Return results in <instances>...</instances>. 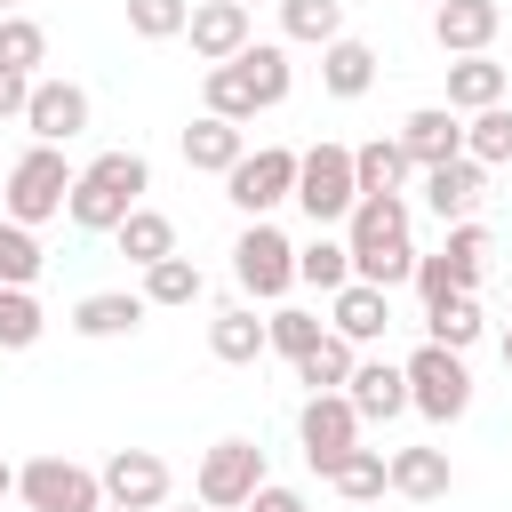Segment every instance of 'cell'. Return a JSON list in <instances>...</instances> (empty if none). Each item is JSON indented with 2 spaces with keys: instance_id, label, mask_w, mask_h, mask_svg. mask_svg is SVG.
<instances>
[{
  "instance_id": "1",
  "label": "cell",
  "mask_w": 512,
  "mask_h": 512,
  "mask_svg": "<svg viewBox=\"0 0 512 512\" xmlns=\"http://www.w3.org/2000/svg\"><path fill=\"white\" fill-rule=\"evenodd\" d=\"M344 240H352V280H376V288L416 280V240H408L400 192H360L352 216H344Z\"/></svg>"
},
{
  "instance_id": "2",
  "label": "cell",
  "mask_w": 512,
  "mask_h": 512,
  "mask_svg": "<svg viewBox=\"0 0 512 512\" xmlns=\"http://www.w3.org/2000/svg\"><path fill=\"white\" fill-rule=\"evenodd\" d=\"M144 192H152L144 152H96V160L72 176L64 216H72L80 232H120V216H128V208H144Z\"/></svg>"
},
{
  "instance_id": "3",
  "label": "cell",
  "mask_w": 512,
  "mask_h": 512,
  "mask_svg": "<svg viewBox=\"0 0 512 512\" xmlns=\"http://www.w3.org/2000/svg\"><path fill=\"white\" fill-rule=\"evenodd\" d=\"M72 160H64V144H32L16 168H8V184H0V216H16V224H48V216H64V200H72Z\"/></svg>"
},
{
  "instance_id": "4",
  "label": "cell",
  "mask_w": 512,
  "mask_h": 512,
  "mask_svg": "<svg viewBox=\"0 0 512 512\" xmlns=\"http://www.w3.org/2000/svg\"><path fill=\"white\" fill-rule=\"evenodd\" d=\"M488 256H496V240H488V224H480V216L448 224V240H440L432 256H416V296H424V304H440V296H456V288H472V296H480Z\"/></svg>"
},
{
  "instance_id": "5",
  "label": "cell",
  "mask_w": 512,
  "mask_h": 512,
  "mask_svg": "<svg viewBox=\"0 0 512 512\" xmlns=\"http://www.w3.org/2000/svg\"><path fill=\"white\" fill-rule=\"evenodd\" d=\"M400 368H408V408H416V416L456 424V416L472 408V368H464V352H448V344H432V336H424Z\"/></svg>"
},
{
  "instance_id": "6",
  "label": "cell",
  "mask_w": 512,
  "mask_h": 512,
  "mask_svg": "<svg viewBox=\"0 0 512 512\" xmlns=\"http://www.w3.org/2000/svg\"><path fill=\"white\" fill-rule=\"evenodd\" d=\"M296 160H304V152H288V144H256V152H240L232 176H224V200H232L248 224L272 216L280 200H296Z\"/></svg>"
},
{
  "instance_id": "7",
  "label": "cell",
  "mask_w": 512,
  "mask_h": 512,
  "mask_svg": "<svg viewBox=\"0 0 512 512\" xmlns=\"http://www.w3.org/2000/svg\"><path fill=\"white\" fill-rule=\"evenodd\" d=\"M352 200H360L352 152H344V144H312V152L296 160V208H304L312 224H344V216H352Z\"/></svg>"
},
{
  "instance_id": "8",
  "label": "cell",
  "mask_w": 512,
  "mask_h": 512,
  "mask_svg": "<svg viewBox=\"0 0 512 512\" xmlns=\"http://www.w3.org/2000/svg\"><path fill=\"white\" fill-rule=\"evenodd\" d=\"M232 280H240L248 296H264V304L288 296V288H296V240H288L272 216H256V224L232 240Z\"/></svg>"
},
{
  "instance_id": "9",
  "label": "cell",
  "mask_w": 512,
  "mask_h": 512,
  "mask_svg": "<svg viewBox=\"0 0 512 512\" xmlns=\"http://www.w3.org/2000/svg\"><path fill=\"white\" fill-rule=\"evenodd\" d=\"M296 440H304V464L328 480V472L360 448V408H352L344 392H304V408H296Z\"/></svg>"
},
{
  "instance_id": "10",
  "label": "cell",
  "mask_w": 512,
  "mask_h": 512,
  "mask_svg": "<svg viewBox=\"0 0 512 512\" xmlns=\"http://www.w3.org/2000/svg\"><path fill=\"white\" fill-rule=\"evenodd\" d=\"M256 488H264V448H256V440H216V448L200 456V472H192V496H200L208 512H248Z\"/></svg>"
},
{
  "instance_id": "11",
  "label": "cell",
  "mask_w": 512,
  "mask_h": 512,
  "mask_svg": "<svg viewBox=\"0 0 512 512\" xmlns=\"http://www.w3.org/2000/svg\"><path fill=\"white\" fill-rule=\"evenodd\" d=\"M16 496L32 512H104V472H88L72 456H32L16 472Z\"/></svg>"
},
{
  "instance_id": "12",
  "label": "cell",
  "mask_w": 512,
  "mask_h": 512,
  "mask_svg": "<svg viewBox=\"0 0 512 512\" xmlns=\"http://www.w3.org/2000/svg\"><path fill=\"white\" fill-rule=\"evenodd\" d=\"M168 488H176L168 456H152V448H112V464H104V504L160 512V504H168Z\"/></svg>"
},
{
  "instance_id": "13",
  "label": "cell",
  "mask_w": 512,
  "mask_h": 512,
  "mask_svg": "<svg viewBox=\"0 0 512 512\" xmlns=\"http://www.w3.org/2000/svg\"><path fill=\"white\" fill-rule=\"evenodd\" d=\"M88 88L80 80H32V104H24V128H32V144H72L80 128H88Z\"/></svg>"
},
{
  "instance_id": "14",
  "label": "cell",
  "mask_w": 512,
  "mask_h": 512,
  "mask_svg": "<svg viewBox=\"0 0 512 512\" xmlns=\"http://www.w3.org/2000/svg\"><path fill=\"white\" fill-rule=\"evenodd\" d=\"M256 8H240V0H200L192 8V24H184V40H192V56L200 64H232L248 40H256V24H248Z\"/></svg>"
},
{
  "instance_id": "15",
  "label": "cell",
  "mask_w": 512,
  "mask_h": 512,
  "mask_svg": "<svg viewBox=\"0 0 512 512\" xmlns=\"http://www.w3.org/2000/svg\"><path fill=\"white\" fill-rule=\"evenodd\" d=\"M480 200H488V168H480L472 152H456V160L424 168V208H432L440 224H464V216H472Z\"/></svg>"
},
{
  "instance_id": "16",
  "label": "cell",
  "mask_w": 512,
  "mask_h": 512,
  "mask_svg": "<svg viewBox=\"0 0 512 512\" xmlns=\"http://www.w3.org/2000/svg\"><path fill=\"white\" fill-rule=\"evenodd\" d=\"M400 144H408L416 176L440 168V160H456V152H464V112H448V104H416V112L400 120Z\"/></svg>"
},
{
  "instance_id": "17",
  "label": "cell",
  "mask_w": 512,
  "mask_h": 512,
  "mask_svg": "<svg viewBox=\"0 0 512 512\" xmlns=\"http://www.w3.org/2000/svg\"><path fill=\"white\" fill-rule=\"evenodd\" d=\"M144 288H96V296H80L72 304V328L88 336V344H112V336H136L144 328Z\"/></svg>"
},
{
  "instance_id": "18",
  "label": "cell",
  "mask_w": 512,
  "mask_h": 512,
  "mask_svg": "<svg viewBox=\"0 0 512 512\" xmlns=\"http://www.w3.org/2000/svg\"><path fill=\"white\" fill-rule=\"evenodd\" d=\"M328 328L352 336V344H376V336L392 328V288H376V280H344V288L328 296Z\"/></svg>"
},
{
  "instance_id": "19",
  "label": "cell",
  "mask_w": 512,
  "mask_h": 512,
  "mask_svg": "<svg viewBox=\"0 0 512 512\" xmlns=\"http://www.w3.org/2000/svg\"><path fill=\"white\" fill-rule=\"evenodd\" d=\"M496 32H504V8H496V0H440V8H432V40H440L448 56H480Z\"/></svg>"
},
{
  "instance_id": "20",
  "label": "cell",
  "mask_w": 512,
  "mask_h": 512,
  "mask_svg": "<svg viewBox=\"0 0 512 512\" xmlns=\"http://www.w3.org/2000/svg\"><path fill=\"white\" fill-rule=\"evenodd\" d=\"M344 400L360 408V424H392V416L408 408V368H392V360H360L352 384H344Z\"/></svg>"
},
{
  "instance_id": "21",
  "label": "cell",
  "mask_w": 512,
  "mask_h": 512,
  "mask_svg": "<svg viewBox=\"0 0 512 512\" xmlns=\"http://www.w3.org/2000/svg\"><path fill=\"white\" fill-rule=\"evenodd\" d=\"M208 352H216L224 368H248V360L272 352V328L256 320V304H224V312L208 320Z\"/></svg>"
},
{
  "instance_id": "22",
  "label": "cell",
  "mask_w": 512,
  "mask_h": 512,
  "mask_svg": "<svg viewBox=\"0 0 512 512\" xmlns=\"http://www.w3.org/2000/svg\"><path fill=\"white\" fill-rule=\"evenodd\" d=\"M448 488H456L448 448H392V496H408V504H440Z\"/></svg>"
},
{
  "instance_id": "23",
  "label": "cell",
  "mask_w": 512,
  "mask_h": 512,
  "mask_svg": "<svg viewBox=\"0 0 512 512\" xmlns=\"http://www.w3.org/2000/svg\"><path fill=\"white\" fill-rule=\"evenodd\" d=\"M320 88H328L336 104L368 96V88H376V48H368V40H352V32H344V40H328V48H320Z\"/></svg>"
},
{
  "instance_id": "24",
  "label": "cell",
  "mask_w": 512,
  "mask_h": 512,
  "mask_svg": "<svg viewBox=\"0 0 512 512\" xmlns=\"http://www.w3.org/2000/svg\"><path fill=\"white\" fill-rule=\"evenodd\" d=\"M248 152V136H240V120H224V112H200L192 128H184V168H208V176H232V160Z\"/></svg>"
},
{
  "instance_id": "25",
  "label": "cell",
  "mask_w": 512,
  "mask_h": 512,
  "mask_svg": "<svg viewBox=\"0 0 512 512\" xmlns=\"http://www.w3.org/2000/svg\"><path fill=\"white\" fill-rule=\"evenodd\" d=\"M504 64L480 48V56H456L448 64V112H488V104H504Z\"/></svg>"
},
{
  "instance_id": "26",
  "label": "cell",
  "mask_w": 512,
  "mask_h": 512,
  "mask_svg": "<svg viewBox=\"0 0 512 512\" xmlns=\"http://www.w3.org/2000/svg\"><path fill=\"white\" fill-rule=\"evenodd\" d=\"M232 64L248 72V88H256V104H264V112H272V104H288V88H296V64H288V48H280V40H248Z\"/></svg>"
},
{
  "instance_id": "27",
  "label": "cell",
  "mask_w": 512,
  "mask_h": 512,
  "mask_svg": "<svg viewBox=\"0 0 512 512\" xmlns=\"http://www.w3.org/2000/svg\"><path fill=\"white\" fill-rule=\"evenodd\" d=\"M480 328H488V320H480V296H472V288H456V296L424 304V336H432V344H448V352H472V344H480Z\"/></svg>"
},
{
  "instance_id": "28",
  "label": "cell",
  "mask_w": 512,
  "mask_h": 512,
  "mask_svg": "<svg viewBox=\"0 0 512 512\" xmlns=\"http://www.w3.org/2000/svg\"><path fill=\"white\" fill-rule=\"evenodd\" d=\"M352 368H360V344L328 328V336L296 360V384H304V392H344V384H352Z\"/></svg>"
},
{
  "instance_id": "29",
  "label": "cell",
  "mask_w": 512,
  "mask_h": 512,
  "mask_svg": "<svg viewBox=\"0 0 512 512\" xmlns=\"http://www.w3.org/2000/svg\"><path fill=\"white\" fill-rule=\"evenodd\" d=\"M352 176H360V192H400V184L416 176V160H408L400 136H368V144L352 152Z\"/></svg>"
},
{
  "instance_id": "30",
  "label": "cell",
  "mask_w": 512,
  "mask_h": 512,
  "mask_svg": "<svg viewBox=\"0 0 512 512\" xmlns=\"http://www.w3.org/2000/svg\"><path fill=\"white\" fill-rule=\"evenodd\" d=\"M112 240H120V256H128L136 272H144V264H160V256H176V224H168L160 208H128Z\"/></svg>"
},
{
  "instance_id": "31",
  "label": "cell",
  "mask_w": 512,
  "mask_h": 512,
  "mask_svg": "<svg viewBox=\"0 0 512 512\" xmlns=\"http://www.w3.org/2000/svg\"><path fill=\"white\" fill-rule=\"evenodd\" d=\"M200 264L192 256H160V264H144V304L152 312H184V304H200Z\"/></svg>"
},
{
  "instance_id": "32",
  "label": "cell",
  "mask_w": 512,
  "mask_h": 512,
  "mask_svg": "<svg viewBox=\"0 0 512 512\" xmlns=\"http://www.w3.org/2000/svg\"><path fill=\"white\" fill-rule=\"evenodd\" d=\"M296 280H304V288H320V296H336V288L352 280V240H328V232H312V240L296 248Z\"/></svg>"
},
{
  "instance_id": "33",
  "label": "cell",
  "mask_w": 512,
  "mask_h": 512,
  "mask_svg": "<svg viewBox=\"0 0 512 512\" xmlns=\"http://www.w3.org/2000/svg\"><path fill=\"white\" fill-rule=\"evenodd\" d=\"M328 488H336L344 504H376V496L392 488V456H384V448H352V456L328 472Z\"/></svg>"
},
{
  "instance_id": "34",
  "label": "cell",
  "mask_w": 512,
  "mask_h": 512,
  "mask_svg": "<svg viewBox=\"0 0 512 512\" xmlns=\"http://www.w3.org/2000/svg\"><path fill=\"white\" fill-rule=\"evenodd\" d=\"M272 8H280V32L304 40V48L344 40V0H272Z\"/></svg>"
},
{
  "instance_id": "35",
  "label": "cell",
  "mask_w": 512,
  "mask_h": 512,
  "mask_svg": "<svg viewBox=\"0 0 512 512\" xmlns=\"http://www.w3.org/2000/svg\"><path fill=\"white\" fill-rule=\"evenodd\" d=\"M40 232L32 224H16V216H0V288H32L40 280Z\"/></svg>"
},
{
  "instance_id": "36",
  "label": "cell",
  "mask_w": 512,
  "mask_h": 512,
  "mask_svg": "<svg viewBox=\"0 0 512 512\" xmlns=\"http://www.w3.org/2000/svg\"><path fill=\"white\" fill-rule=\"evenodd\" d=\"M40 328H48L40 296H32V288H0V352H32Z\"/></svg>"
},
{
  "instance_id": "37",
  "label": "cell",
  "mask_w": 512,
  "mask_h": 512,
  "mask_svg": "<svg viewBox=\"0 0 512 512\" xmlns=\"http://www.w3.org/2000/svg\"><path fill=\"white\" fill-rule=\"evenodd\" d=\"M200 96H208V112H224V120H256V112H264L240 64H208V80H200Z\"/></svg>"
},
{
  "instance_id": "38",
  "label": "cell",
  "mask_w": 512,
  "mask_h": 512,
  "mask_svg": "<svg viewBox=\"0 0 512 512\" xmlns=\"http://www.w3.org/2000/svg\"><path fill=\"white\" fill-rule=\"evenodd\" d=\"M464 152H472L480 168H504V160H512V112H504V104L472 112V120H464Z\"/></svg>"
},
{
  "instance_id": "39",
  "label": "cell",
  "mask_w": 512,
  "mask_h": 512,
  "mask_svg": "<svg viewBox=\"0 0 512 512\" xmlns=\"http://www.w3.org/2000/svg\"><path fill=\"white\" fill-rule=\"evenodd\" d=\"M264 328H272V352H280V360H304V352L328 336V320H320V312H304V304H280Z\"/></svg>"
},
{
  "instance_id": "40",
  "label": "cell",
  "mask_w": 512,
  "mask_h": 512,
  "mask_svg": "<svg viewBox=\"0 0 512 512\" xmlns=\"http://www.w3.org/2000/svg\"><path fill=\"white\" fill-rule=\"evenodd\" d=\"M0 64L40 80V64H48V32H40L32 16H0Z\"/></svg>"
},
{
  "instance_id": "41",
  "label": "cell",
  "mask_w": 512,
  "mask_h": 512,
  "mask_svg": "<svg viewBox=\"0 0 512 512\" xmlns=\"http://www.w3.org/2000/svg\"><path fill=\"white\" fill-rule=\"evenodd\" d=\"M192 24V0H128V32L136 40H176Z\"/></svg>"
},
{
  "instance_id": "42",
  "label": "cell",
  "mask_w": 512,
  "mask_h": 512,
  "mask_svg": "<svg viewBox=\"0 0 512 512\" xmlns=\"http://www.w3.org/2000/svg\"><path fill=\"white\" fill-rule=\"evenodd\" d=\"M24 104H32V72H8L0 64V120H24Z\"/></svg>"
},
{
  "instance_id": "43",
  "label": "cell",
  "mask_w": 512,
  "mask_h": 512,
  "mask_svg": "<svg viewBox=\"0 0 512 512\" xmlns=\"http://www.w3.org/2000/svg\"><path fill=\"white\" fill-rule=\"evenodd\" d=\"M248 512H304V496H296V488H280V480H264V488L248 496Z\"/></svg>"
},
{
  "instance_id": "44",
  "label": "cell",
  "mask_w": 512,
  "mask_h": 512,
  "mask_svg": "<svg viewBox=\"0 0 512 512\" xmlns=\"http://www.w3.org/2000/svg\"><path fill=\"white\" fill-rule=\"evenodd\" d=\"M0 496H16V464L8 456H0Z\"/></svg>"
},
{
  "instance_id": "45",
  "label": "cell",
  "mask_w": 512,
  "mask_h": 512,
  "mask_svg": "<svg viewBox=\"0 0 512 512\" xmlns=\"http://www.w3.org/2000/svg\"><path fill=\"white\" fill-rule=\"evenodd\" d=\"M504 368H512V328H504Z\"/></svg>"
},
{
  "instance_id": "46",
  "label": "cell",
  "mask_w": 512,
  "mask_h": 512,
  "mask_svg": "<svg viewBox=\"0 0 512 512\" xmlns=\"http://www.w3.org/2000/svg\"><path fill=\"white\" fill-rule=\"evenodd\" d=\"M240 8H264V0H240Z\"/></svg>"
},
{
  "instance_id": "47",
  "label": "cell",
  "mask_w": 512,
  "mask_h": 512,
  "mask_svg": "<svg viewBox=\"0 0 512 512\" xmlns=\"http://www.w3.org/2000/svg\"><path fill=\"white\" fill-rule=\"evenodd\" d=\"M184 512H208V504H184Z\"/></svg>"
},
{
  "instance_id": "48",
  "label": "cell",
  "mask_w": 512,
  "mask_h": 512,
  "mask_svg": "<svg viewBox=\"0 0 512 512\" xmlns=\"http://www.w3.org/2000/svg\"><path fill=\"white\" fill-rule=\"evenodd\" d=\"M104 512H128V504H104Z\"/></svg>"
},
{
  "instance_id": "49",
  "label": "cell",
  "mask_w": 512,
  "mask_h": 512,
  "mask_svg": "<svg viewBox=\"0 0 512 512\" xmlns=\"http://www.w3.org/2000/svg\"><path fill=\"white\" fill-rule=\"evenodd\" d=\"M0 8H16V0H0Z\"/></svg>"
},
{
  "instance_id": "50",
  "label": "cell",
  "mask_w": 512,
  "mask_h": 512,
  "mask_svg": "<svg viewBox=\"0 0 512 512\" xmlns=\"http://www.w3.org/2000/svg\"><path fill=\"white\" fill-rule=\"evenodd\" d=\"M432 8H440V0H432Z\"/></svg>"
}]
</instances>
